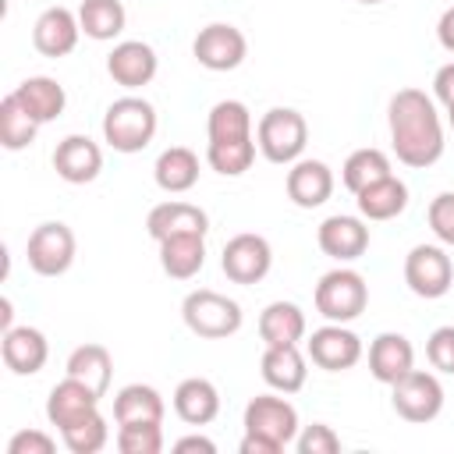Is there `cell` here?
Masks as SVG:
<instances>
[{"label": "cell", "mask_w": 454, "mask_h": 454, "mask_svg": "<svg viewBox=\"0 0 454 454\" xmlns=\"http://www.w3.org/2000/svg\"><path fill=\"white\" fill-rule=\"evenodd\" d=\"M74 252H78V241H74V231L60 220H46L39 223L28 241H25V255H28V266L32 273L39 277H60L71 270L74 262Z\"/></svg>", "instance_id": "obj_6"}, {"label": "cell", "mask_w": 454, "mask_h": 454, "mask_svg": "<svg viewBox=\"0 0 454 454\" xmlns=\"http://www.w3.org/2000/svg\"><path fill=\"white\" fill-rule=\"evenodd\" d=\"M238 450H241V454H280L277 443H270V440H262V436H255V433H245Z\"/></svg>", "instance_id": "obj_45"}, {"label": "cell", "mask_w": 454, "mask_h": 454, "mask_svg": "<svg viewBox=\"0 0 454 454\" xmlns=\"http://www.w3.org/2000/svg\"><path fill=\"white\" fill-rule=\"evenodd\" d=\"M174 450H177V454H184V450H202V454H216V443H213L209 436H202V433H192V436H181V440L174 443Z\"/></svg>", "instance_id": "obj_43"}, {"label": "cell", "mask_w": 454, "mask_h": 454, "mask_svg": "<svg viewBox=\"0 0 454 454\" xmlns=\"http://www.w3.org/2000/svg\"><path fill=\"white\" fill-rule=\"evenodd\" d=\"M390 174H394L390 156H387L383 149H376V145L355 149V153L344 160V167H340V181H344V188H348L351 195H358L362 188H369V184H376V181H383V177H390Z\"/></svg>", "instance_id": "obj_32"}, {"label": "cell", "mask_w": 454, "mask_h": 454, "mask_svg": "<svg viewBox=\"0 0 454 454\" xmlns=\"http://www.w3.org/2000/svg\"><path fill=\"white\" fill-rule=\"evenodd\" d=\"M11 316H14V312H11V298H0V330H11V326H14Z\"/></svg>", "instance_id": "obj_46"}, {"label": "cell", "mask_w": 454, "mask_h": 454, "mask_svg": "<svg viewBox=\"0 0 454 454\" xmlns=\"http://www.w3.org/2000/svg\"><path fill=\"white\" fill-rule=\"evenodd\" d=\"M436 39H440V46H443L447 53H454V7H447V11L440 14V21H436Z\"/></svg>", "instance_id": "obj_44"}, {"label": "cell", "mask_w": 454, "mask_h": 454, "mask_svg": "<svg viewBox=\"0 0 454 454\" xmlns=\"http://www.w3.org/2000/svg\"><path fill=\"white\" fill-rule=\"evenodd\" d=\"M316 241L323 248V255L337 259V262H355L365 255L369 248V227L365 216H348V213H333L319 223Z\"/></svg>", "instance_id": "obj_14"}, {"label": "cell", "mask_w": 454, "mask_h": 454, "mask_svg": "<svg viewBox=\"0 0 454 454\" xmlns=\"http://www.w3.org/2000/svg\"><path fill=\"white\" fill-rule=\"evenodd\" d=\"M163 397L156 387L149 383H128L114 394V422L124 426V422H163Z\"/></svg>", "instance_id": "obj_29"}, {"label": "cell", "mask_w": 454, "mask_h": 454, "mask_svg": "<svg viewBox=\"0 0 454 454\" xmlns=\"http://www.w3.org/2000/svg\"><path fill=\"white\" fill-rule=\"evenodd\" d=\"M96 408H99V394H96L92 387H85L82 380H74V376H64V380L50 390V397H46V419H50V426H57V429H67V426L82 422V419L92 415Z\"/></svg>", "instance_id": "obj_21"}, {"label": "cell", "mask_w": 454, "mask_h": 454, "mask_svg": "<svg viewBox=\"0 0 454 454\" xmlns=\"http://www.w3.org/2000/svg\"><path fill=\"white\" fill-rule=\"evenodd\" d=\"M53 170L67 184H89L103 170V149L89 135H67L53 149Z\"/></svg>", "instance_id": "obj_16"}, {"label": "cell", "mask_w": 454, "mask_h": 454, "mask_svg": "<svg viewBox=\"0 0 454 454\" xmlns=\"http://www.w3.org/2000/svg\"><path fill=\"white\" fill-rule=\"evenodd\" d=\"M358 4H383V0H358Z\"/></svg>", "instance_id": "obj_48"}, {"label": "cell", "mask_w": 454, "mask_h": 454, "mask_svg": "<svg viewBox=\"0 0 454 454\" xmlns=\"http://www.w3.org/2000/svg\"><path fill=\"white\" fill-rule=\"evenodd\" d=\"M415 369V348L404 333H394V330H383L372 337L369 344V372L376 383H397L404 372Z\"/></svg>", "instance_id": "obj_20"}, {"label": "cell", "mask_w": 454, "mask_h": 454, "mask_svg": "<svg viewBox=\"0 0 454 454\" xmlns=\"http://www.w3.org/2000/svg\"><path fill=\"white\" fill-rule=\"evenodd\" d=\"M404 284L411 294L433 301L443 298L454 284V262L443 245H415L404 255Z\"/></svg>", "instance_id": "obj_9"}, {"label": "cell", "mask_w": 454, "mask_h": 454, "mask_svg": "<svg viewBox=\"0 0 454 454\" xmlns=\"http://www.w3.org/2000/svg\"><path fill=\"white\" fill-rule=\"evenodd\" d=\"M387 128L394 156L404 167L426 170L443 156V121L436 99L422 89H397L387 103Z\"/></svg>", "instance_id": "obj_1"}, {"label": "cell", "mask_w": 454, "mask_h": 454, "mask_svg": "<svg viewBox=\"0 0 454 454\" xmlns=\"http://www.w3.org/2000/svg\"><path fill=\"white\" fill-rule=\"evenodd\" d=\"M156 71H160V57H156V50H153L149 43H142V39H121V43L110 50V57H106V74H110L121 89H128V92L149 85V82L156 78Z\"/></svg>", "instance_id": "obj_13"}, {"label": "cell", "mask_w": 454, "mask_h": 454, "mask_svg": "<svg viewBox=\"0 0 454 454\" xmlns=\"http://www.w3.org/2000/svg\"><path fill=\"white\" fill-rule=\"evenodd\" d=\"M39 128H43V124L18 103L14 92H7V96L0 99V145H4L7 153L28 149V145L35 142Z\"/></svg>", "instance_id": "obj_33"}, {"label": "cell", "mask_w": 454, "mask_h": 454, "mask_svg": "<svg viewBox=\"0 0 454 454\" xmlns=\"http://www.w3.org/2000/svg\"><path fill=\"white\" fill-rule=\"evenodd\" d=\"M255 138H234V142H206V163L223 177H241L255 163Z\"/></svg>", "instance_id": "obj_35"}, {"label": "cell", "mask_w": 454, "mask_h": 454, "mask_svg": "<svg viewBox=\"0 0 454 454\" xmlns=\"http://www.w3.org/2000/svg\"><path fill=\"white\" fill-rule=\"evenodd\" d=\"M305 355L323 372H348L362 362V337L348 323H326L305 340Z\"/></svg>", "instance_id": "obj_10"}, {"label": "cell", "mask_w": 454, "mask_h": 454, "mask_svg": "<svg viewBox=\"0 0 454 454\" xmlns=\"http://www.w3.org/2000/svg\"><path fill=\"white\" fill-rule=\"evenodd\" d=\"M245 433H255L270 443H277L280 450L287 443H294L301 422H298V408L280 397V394H255L248 404H245V419H241Z\"/></svg>", "instance_id": "obj_7"}, {"label": "cell", "mask_w": 454, "mask_h": 454, "mask_svg": "<svg viewBox=\"0 0 454 454\" xmlns=\"http://www.w3.org/2000/svg\"><path fill=\"white\" fill-rule=\"evenodd\" d=\"M60 440H64V447H67L71 454H99V450L106 447V440H110V426H106L103 411L96 408V411L85 415L82 422L60 429Z\"/></svg>", "instance_id": "obj_36"}, {"label": "cell", "mask_w": 454, "mask_h": 454, "mask_svg": "<svg viewBox=\"0 0 454 454\" xmlns=\"http://www.w3.org/2000/svg\"><path fill=\"white\" fill-rule=\"evenodd\" d=\"M156 128H160L156 106L145 96H135V92L114 99L103 114V142L114 153H124V156L142 153L156 138Z\"/></svg>", "instance_id": "obj_2"}, {"label": "cell", "mask_w": 454, "mask_h": 454, "mask_svg": "<svg viewBox=\"0 0 454 454\" xmlns=\"http://www.w3.org/2000/svg\"><path fill=\"white\" fill-rule=\"evenodd\" d=\"M192 53L206 71H234L248 57V39H245V32L238 25L213 21V25L199 28V35L192 43Z\"/></svg>", "instance_id": "obj_12"}, {"label": "cell", "mask_w": 454, "mask_h": 454, "mask_svg": "<svg viewBox=\"0 0 454 454\" xmlns=\"http://www.w3.org/2000/svg\"><path fill=\"white\" fill-rule=\"evenodd\" d=\"M153 177L167 195H184L199 184V156L188 145H170L156 156Z\"/></svg>", "instance_id": "obj_25"}, {"label": "cell", "mask_w": 454, "mask_h": 454, "mask_svg": "<svg viewBox=\"0 0 454 454\" xmlns=\"http://www.w3.org/2000/svg\"><path fill=\"white\" fill-rule=\"evenodd\" d=\"M160 266L170 280H192L206 266V234H174L160 241Z\"/></svg>", "instance_id": "obj_26"}, {"label": "cell", "mask_w": 454, "mask_h": 454, "mask_svg": "<svg viewBox=\"0 0 454 454\" xmlns=\"http://www.w3.org/2000/svg\"><path fill=\"white\" fill-rule=\"evenodd\" d=\"M333 195V170L323 160H294L287 170V199L298 209H316Z\"/></svg>", "instance_id": "obj_22"}, {"label": "cell", "mask_w": 454, "mask_h": 454, "mask_svg": "<svg viewBox=\"0 0 454 454\" xmlns=\"http://www.w3.org/2000/svg\"><path fill=\"white\" fill-rule=\"evenodd\" d=\"M209 142H234V138H255L252 131V110L241 99H220L206 117Z\"/></svg>", "instance_id": "obj_34"}, {"label": "cell", "mask_w": 454, "mask_h": 454, "mask_svg": "<svg viewBox=\"0 0 454 454\" xmlns=\"http://www.w3.org/2000/svg\"><path fill=\"white\" fill-rule=\"evenodd\" d=\"M312 301L326 323H355L369 305V284L358 270L337 266V270L319 277Z\"/></svg>", "instance_id": "obj_5"}, {"label": "cell", "mask_w": 454, "mask_h": 454, "mask_svg": "<svg viewBox=\"0 0 454 454\" xmlns=\"http://www.w3.org/2000/svg\"><path fill=\"white\" fill-rule=\"evenodd\" d=\"M259 372H262L270 390L298 394L309 380V355L298 344H270L259 358Z\"/></svg>", "instance_id": "obj_17"}, {"label": "cell", "mask_w": 454, "mask_h": 454, "mask_svg": "<svg viewBox=\"0 0 454 454\" xmlns=\"http://www.w3.org/2000/svg\"><path fill=\"white\" fill-rule=\"evenodd\" d=\"M121 454H160L163 450V422H124L117 426Z\"/></svg>", "instance_id": "obj_37"}, {"label": "cell", "mask_w": 454, "mask_h": 454, "mask_svg": "<svg viewBox=\"0 0 454 454\" xmlns=\"http://www.w3.org/2000/svg\"><path fill=\"white\" fill-rule=\"evenodd\" d=\"M57 440L43 429H18L11 440H7V454H53Z\"/></svg>", "instance_id": "obj_41"}, {"label": "cell", "mask_w": 454, "mask_h": 454, "mask_svg": "<svg viewBox=\"0 0 454 454\" xmlns=\"http://www.w3.org/2000/svg\"><path fill=\"white\" fill-rule=\"evenodd\" d=\"M78 25H82V35H89L96 43H110L124 32L128 11L121 0H82L78 4Z\"/></svg>", "instance_id": "obj_30"}, {"label": "cell", "mask_w": 454, "mask_h": 454, "mask_svg": "<svg viewBox=\"0 0 454 454\" xmlns=\"http://www.w3.org/2000/svg\"><path fill=\"white\" fill-rule=\"evenodd\" d=\"M355 206H358V216H365V220H394L408 206V184L397 174H390V177L362 188L355 195Z\"/></svg>", "instance_id": "obj_27"}, {"label": "cell", "mask_w": 454, "mask_h": 454, "mask_svg": "<svg viewBox=\"0 0 454 454\" xmlns=\"http://www.w3.org/2000/svg\"><path fill=\"white\" fill-rule=\"evenodd\" d=\"M174 411L188 426H209L220 415V390L206 376H188L174 387Z\"/></svg>", "instance_id": "obj_23"}, {"label": "cell", "mask_w": 454, "mask_h": 454, "mask_svg": "<svg viewBox=\"0 0 454 454\" xmlns=\"http://www.w3.org/2000/svg\"><path fill=\"white\" fill-rule=\"evenodd\" d=\"M426 220H429V231L436 234V241L447 245V248H454V192H440L429 202Z\"/></svg>", "instance_id": "obj_39"}, {"label": "cell", "mask_w": 454, "mask_h": 454, "mask_svg": "<svg viewBox=\"0 0 454 454\" xmlns=\"http://www.w3.org/2000/svg\"><path fill=\"white\" fill-rule=\"evenodd\" d=\"M433 99L443 103V110L454 106V60L443 64V67L433 74Z\"/></svg>", "instance_id": "obj_42"}, {"label": "cell", "mask_w": 454, "mask_h": 454, "mask_svg": "<svg viewBox=\"0 0 454 454\" xmlns=\"http://www.w3.org/2000/svg\"><path fill=\"white\" fill-rule=\"evenodd\" d=\"M67 376L82 380L85 387H92L103 397L110 390V380H114V358L103 344H78L67 355Z\"/></svg>", "instance_id": "obj_31"}, {"label": "cell", "mask_w": 454, "mask_h": 454, "mask_svg": "<svg viewBox=\"0 0 454 454\" xmlns=\"http://www.w3.org/2000/svg\"><path fill=\"white\" fill-rule=\"evenodd\" d=\"M255 145L270 163L291 167L309 145V121L294 106H273L255 124Z\"/></svg>", "instance_id": "obj_4"}, {"label": "cell", "mask_w": 454, "mask_h": 454, "mask_svg": "<svg viewBox=\"0 0 454 454\" xmlns=\"http://www.w3.org/2000/svg\"><path fill=\"white\" fill-rule=\"evenodd\" d=\"M11 92L18 96V103H21L39 124L57 121V117L64 114V106H67V92H64V85H60L57 78H50V74H32V78L18 82Z\"/></svg>", "instance_id": "obj_24"}, {"label": "cell", "mask_w": 454, "mask_h": 454, "mask_svg": "<svg viewBox=\"0 0 454 454\" xmlns=\"http://www.w3.org/2000/svg\"><path fill=\"white\" fill-rule=\"evenodd\" d=\"M0 355L14 376H35L50 358V344H46V333L35 326H11L4 330Z\"/></svg>", "instance_id": "obj_19"}, {"label": "cell", "mask_w": 454, "mask_h": 454, "mask_svg": "<svg viewBox=\"0 0 454 454\" xmlns=\"http://www.w3.org/2000/svg\"><path fill=\"white\" fill-rule=\"evenodd\" d=\"M426 358L436 372L454 376V326H436L426 340Z\"/></svg>", "instance_id": "obj_40"}, {"label": "cell", "mask_w": 454, "mask_h": 454, "mask_svg": "<svg viewBox=\"0 0 454 454\" xmlns=\"http://www.w3.org/2000/svg\"><path fill=\"white\" fill-rule=\"evenodd\" d=\"M390 404L404 422L422 426V422H433L443 411V387L433 372L411 369L397 383H390Z\"/></svg>", "instance_id": "obj_8"}, {"label": "cell", "mask_w": 454, "mask_h": 454, "mask_svg": "<svg viewBox=\"0 0 454 454\" xmlns=\"http://www.w3.org/2000/svg\"><path fill=\"white\" fill-rule=\"evenodd\" d=\"M294 447H298V454H337L340 450V436L333 433V426L312 422V426H301L298 429Z\"/></svg>", "instance_id": "obj_38"}, {"label": "cell", "mask_w": 454, "mask_h": 454, "mask_svg": "<svg viewBox=\"0 0 454 454\" xmlns=\"http://www.w3.org/2000/svg\"><path fill=\"white\" fill-rule=\"evenodd\" d=\"M447 124H450V131H454V106L447 110Z\"/></svg>", "instance_id": "obj_47"}, {"label": "cell", "mask_w": 454, "mask_h": 454, "mask_svg": "<svg viewBox=\"0 0 454 454\" xmlns=\"http://www.w3.org/2000/svg\"><path fill=\"white\" fill-rule=\"evenodd\" d=\"M270 266H273V248L262 234H252V231L234 234L220 252V270L227 273L231 284H241V287L259 284L270 273Z\"/></svg>", "instance_id": "obj_11"}, {"label": "cell", "mask_w": 454, "mask_h": 454, "mask_svg": "<svg viewBox=\"0 0 454 454\" xmlns=\"http://www.w3.org/2000/svg\"><path fill=\"white\" fill-rule=\"evenodd\" d=\"M305 312L294 305V301H270L262 312H259V337L262 344H298L305 340Z\"/></svg>", "instance_id": "obj_28"}, {"label": "cell", "mask_w": 454, "mask_h": 454, "mask_svg": "<svg viewBox=\"0 0 454 454\" xmlns=\"http://www.w3.org/2000/svg\"><path fill=\"white\" fill-rule=\"evenodd\" d=\"M82 39V25H78V11L71 7H46L35 25H32V46L43 57H67Z\"/></svg>", "instance_id": "obj_15"}, {"label": "cell", "mask_w": 454, "mask_h": 454, "mask_svg": "<svg viewBox=\"0 0 454 454\" xmlns=\"http://www.w3.org/2000/svg\"><path fill=\"white\" fill-rule=\"evenodd\" d=\"M145 231H149V238L160 245V241H167V238H174V234H206V231H209V216H206V209L195 206V202L167 199V202H160V206L149 209Z\"/></svg>", "instance_id": "obj_18"}, {"label": "cell", "mask_w": 454, "mask_h": 454, "mask_svg": "<svg viewBox=\"0 0 454 454\" xmlns=\"http://www.w3.org/2000/svg\"><path fill=\"white\" fill-rule=\"evenodd\" d=\"M181 319L202 340H227V337H234L241 330L245 312H241V305L234 298H227V294H220L213 287H199V291L184 294Z\"/></svg>", "instance_id": "obj_3"}]
</instances>
